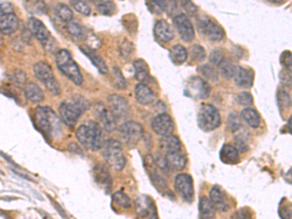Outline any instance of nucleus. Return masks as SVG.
<instances>
[{"label":"nucleus","mask_w":292,"mask_h":219,"mask_svg":"<svg viewBox=\"0 0 292 219\" xmlns=\"http://www.w3.org/2000/svg\"><path fill=\"white\" fill-rule=\"evenodd\" d=\"M33 122L36 129L49 140L58 138L62 133V121L49 107L36 108Z\"/></svg>","instance_id":"nucleus-1"},{"label":"nucleus","mask_w":292,"mask_h":219,"mask_svg":"<svg viewBox=\"0 0 292 219\" xmlns=\"http://www.w3.org/2000/svg\"><path fill=\"white\" fill-rule=\"evenodd\" d=\"M76 137L86 149L91 151L100 150L104 144L103 129L94 121L82 124L76 131Z\"/></svg>","instance_id":"nucleus-2"},{"label":"nucleus","mask_w":292,"mask_h":219,"mask_svg":"<svg viewBox=\"0 0 292 219\" xmlns=\"http://www.w3.org/2000/svg\"><path fill=\"white\" fill-rule=\"evenodd\" d=\"M90 103L81 96L74 97L71 102L62 103L59 111L61 119L68 127H74L85 111L90 109Z\"/></svg>","instance_id":"nucleus-3"},{"label":"nucleus","mask_w":292,"mask_h":219,"mask_svg":"<svg viewBox=\"0 0 292 219\" xmlns=\"http://www.w3.org/2000/svg\"><path fill=\"white\" fill-rule=\"evenodd\" d=\"M56 64L60 71L74 84L79 86L83 83L80 69L67 50L62 49L56 53Z\"/></svg>","instance_id":"nucleus-4"},{"label":"nucleus","mask_w":292,"mask_h":219,"mask_svg":"<svg viewBox=\"0 0 292 219\" xmlns=\"http://www.w3.org/2000/svg\"><path fill=\"white\" fill-rule=\"evenodd\" d=\"M102 148L106 163L113 170L117 172L122 171L125 167L126 158L121 143L115 139H107L104 142Z\"/></svg>","instance_id":"nucleus-5"},{"label":"nucleus","mask_w":292,"mask_h":219,"mask_svg":"<svg viewBox=\"0 0 292 219\" xmlns=\"http://www.w3.org/2000/svg\"><path fill=\"white\" fill-rule=\"evenodd\" d=\"M198 126L204 131H211L217 129L221 124V117L213 106L203 105L198 113Z\"/></svg>","instance_id":"nucleus-6"},{"label":"nucleus","mask_w":292,"mask_h":219,"mask_svg":"<svg viewBox=\"0 0 292 219\" xmlns=\"http://www.w3.org/2000/svg\"><path fill=\"white\" fill-rule=\"evenodd\" d=\"M33 71L36 78L42 82L53 95L59 96L61 94L60 84L55 78L53 69L50 65H48L45 62L36 63L33 66Z\"/></svg>","instance_id":"nucleus-7"},{"label":"nucleus","mask_w":292,"mask_h":219,"mask_svg":"<svg viewBox=\"0 0 292 219\" xmlns=\"http://www.w3.org/2000/svg\"><path fill=\"white\" fill-rule=\"evenodd\" d=\"M144 128L135 121H129L119 127V135L127 147H135L144 135Z\"/></svg>","instance_id":"nucleus-8"},{"label":"nucleus","mask_w":292,"mask_h":219,"mask_svg":"<svg viewBox=\"0 0 292 219\" xmlns=\"http://www.w3.org/2000/svg\"><path fill=\"white\" fill-rule=\"evenodd\" d=\"M185 96L194 100H206L210 94L209 83L202 77H190L184 88Z\"/></svg>","instance_id":"nucleus-9"},{"label":"nucleus","mask_w":292,"mask_h":219,"mask_svg":"<svg viewBox=\"0 0 292 219\" xmlns=\"http://www.w3.org/2000/svg\"><path fill=\"white\" fill-rule=\"evenodd\" d=\"M199 30L211 41H220L224 38V29L208 16H201L197 20Z\"/></svg>","instance_id":"nucleus-10"},{"label":"nucleus","mask_w":292,"mask_h":219,"mask_svg":"<svg viewBox=\"0 0 292 219\" xmlns=\"http://www.w3.org/2000/svg\"><path fill=\"white\" fill-rule=\"evenodd\" d=\"M174 187L178 195L185 202L192 203L194 200V184L191 175L180 174L174 179Z\"/></svg>","instance_id":"nucleus-11"},{"label":"nucleus","mask_w":292,"mask_h":219,"mask_svg":"<svg viewBox=\"0 0 292 219\" xmlns=\"http://www.w3.org/2000/svg\"><path fill=\"white\" fill-rule=\"evenodd\" d=\"M173 25L183 41L191 42L195 38L194 26L185 14H179L175 16L173 18Z\"/></svg>","instance_id":"nucleus-12"},{"label":"nucleus","mask_w":292,"mask_h":219,"mask_svg":"<svg viewBox=\"0 0 292 219\" xmlns=\"http://www.w3.org/2000/svg\"><path fill=\"white\" fill-rule=\"evenodd\" d=\"M137 214L144 219H157V208L154 200L147 195L139 196L136 200Z\"/></svg>","instance_id":"nucleus-13"},{"label":"nucleus","mask_w":292,"mask_h":219,"mask_svg":"<svg viewBox=\"0 0 292 219\" xmlns=\"http://www.w3.org/2000/svg\"><path fill=\"white\" fill-rule=\"evenodd\" d=\"M107 100L109 110H111L115 119H125L130 115L129 104L123 97L118 95H110Z\"/></svg>","instance_id":"nucleus-14"},{"label":"nucleus","mask_w":292,"mask_h":219,"mask_svg":"<svg viewBox=\"0 0 292 219\" xmlns=\"http://www.w3.org/2000/svg\"><path fill=\"white\" fill-rule=\"evenodd\" d=\"M151 127L154 132L162 136L170 134L174 129V125H173V121L171 117L164 112L160 113L152 120Z\"/></svg>","instance_id":"nucleus-15"},{"label":"nucleus","mask_w":292,"mask_h":219,"mask_svg":"<svg viewBox=\"0 0 292 219\" xmlns=\"http://www.w3.org/2000/svg\"><path fill=\"white\" fill-rule=\"evenodd\" d=\"M95 113L107 131H113L116 129V119L111 110L107 109L104 104L99 103L95 107Z\"/></svg>","instance_id":"nucleus-16"},{"label":"nucleus","mask_w":292,"mask_h":219,"mask_svg":"<svg viewBox=\"0 0 292 219\" xmlns=\"http://www.w3.org/2000/svg\"><path fill=\"white\" fill-rule=\"evenodd\" d=\"M27 28L30 33L38 39L42 43H46L50 38L51 34L49 29L45 26V24L36 18H29L27 22Z\"/></svg>","instance_id":"nucleus-17"},{"label":"nucleus","mask_w":292,"mask_h":219,"mask_svg":"<svg viewBox=\"0 0 292 219\" xmlns=\"http://www.w3.org/2000/svg\"><path fill=\"white\" fill-rule=\"evenodd\" d=\"M167 171H181L185 168L187 159L180 150L168 151L164 156Z\"/></svg>","instance_id":"nucleus-18"},{"label":"nucleus","mask_w":292,"mask_h":219,"mask_svg":"<svg viewBox=\"0 0 292 219\" xmlns=\"http://www.w3.org/2000/svg\"><path fill=\"white\" fill-rule=\"evenodd\" d=\"M20 22L14 13L0 15V32L5 35H11L19 28Z\"/></svg>","instance_id":"nucleus-19"},{"label":"nucleus","mask_w":292,"mask_h":219,"mask_svg":"<svg viewBox=\"0 0 292 219\" xmlns=\"http://www.w3.org/2000/svg\"><path fill=\"white\" fill-rule=\"evenodd\" d=\"M209 201L211 202L215 210L221 212H227L229 210V202L227 196L219 186L212 187V189L209 192Z\"/></svg>","instance_id":"nucleus-20"},{"label":"nucleus","mask_w":292,"mask_h":219,"mask_svg":"<svg viewBox=\"0 0 292 219\" xmlns=\"http://www.w3.org/2000/svg\"><path fill=\"white\" fill-rule=\"evenodd\" d=\"M237 86L242 88H251L253 84L254 73L251 69H246L242 66L235 68L233 77Z\"/></svg>","instance_id":"nucleus-21"},{"label":"nucleus","mask_w":292,"mask_h":219,"mask_svg":"<svg viewBox=\"0 0 292 219\" xmlns=\"http://www.w3.org/2000/svg\"><path fill=\"white\" fill-rule=\"evenodd\" d=\"M154 35L157 41L163 44L171 41L174 37L173 31L171 30L168 23L164 20H160L155 23Z\"/></svg>","instance_id":"nucleus-22"},{"label":"nucleus","mask_w":292,"mask_h":219,"mask_svg":"<svg viewBox=\"0 0 292 219\" xmlns=\"http://www.w3.org/2000/svg\"><path fill=\"white\" fill-rule=\"evenodd\" d=\"M135 94L138 103L143 106L151 105L156 99V96L152 89L146 85V83L138 84L135 90Z\"/></svg>","instance_id":"nucleus-23"},{"label":"nucleus","mask_w":292,"mask_h":219,"mask_svg":"<svg viewBox=\"0 0 292 219\" xmlns=\"http://www.w3.org/2000/svg\"><path fill=\"white\" fill-rule=\"evenodd\" d=\"M219 157L220 160L227 165H236L240 162V154L238 149L231 144H224L222 146Z\"/></svg>","instance_id":"nucleus-24"},{"label":"nucleus","mask_w":292,"mask_h":219,"mask_svg":"<svg viewBox=\"0 0 292 219\" xmlns=\"http://www.w3.org/2000/svg\"><path fill=\"white\" fill-rule=\"evenodd\" d=\"M23 93L26 100L30 103L36 104V103H40L44 100V93L41 88L36 85L35 83H32V82L27 83L24 87Z\"/></svg>","instance_id":"nucleus-25"},{"label":"nucleus","mask_w":292,"mask_h":219,"mask_svg":"<svg viewBox=\"0 0 292 219\" xmlns=\"http://www.w3.org/2000/svg\"><path fill=\"white\" fill-rule=\"evenodd\" d=\"M135 77L141 83H146L152 80L149 74V67L144 60H137L134 62Z\"/></svg>","instance_id":"nucleus-26"},{"label":"nucleus","mask_w":292,"mask_h":219,"mask_svg":"<svg viewBox=\"0 0 292 219\" xmlns=\"http://www.w3.org/2000/svg\"><path fill=\"white\" fill-rule=\"evenodd\" d=\"M81 51L91 60L93 65L98 68V70L102 74H106L108 72V67L106 66L105 61L95 52V50L89 47H81Z\"/></svg>","instance_id":"nucleus-27"},{"label":"nucleus","mask_w":292,"mask_h":219,"mask_svg":"<svg viewBox=\"0 0 292 219\" xmlns=\"http://www.w3.org/2000/svg\"><path fill=\"white\" fill-rule=\"evenodd\" d=\"M187 51L182 45H174L169 50V59L176 66L184 64L187 60Z\"/></svg>","instance_id":"nucleus-28"},{"label":"nucleus","mask_w":292,"mask_h":219,"mask_svg":"<svg viewBox=\"0 0 292 219\" xmlns=\"http://www.w3.org/2000/svg\"><path fill=\"white\" fill-rule=\"evenodd\" d=\"M94 176L95 180L105 189L110 190L111 186V177L107 170L105 169L104 166H96L94 169Z\"/></svg>","instance_id":"nucleus-29"},{"label":"nucleus","mask_w":292,"mask_h":219,"mask_svg":"<svg viewBox=\"0 0 292 219\" xmlns=\"http://www.w3.org/2000/svg\"><path fill=\"white\" fill-rule=\"evenodd\" d=\"M180 141L179 138L172 134H167L163 136L160 140V147L165 152L168 151H177L180 150Z\"/></svg>","instance_id":"nucleus-30"},{"label":"nucleus","mask_w":292,"mask_h":219,"mask_svg":"<svg viewBox=\"0 0 292 219\" xmlns=\"http://www.w3.org/2000/svg\"><path fill=\"white\" fill-rule=\"evenodd\" d=\"M199 213L201 219H212L215 216V209L208 198L202 197L199 203Z\"/></svg>","instance_id":"nucleus-31"},{"label":"nucleus","mask_w":292,"mask_h":219,"mask_svg":"<svg viewBox=\"0 0 292 219\" xmlns=\"http://www.w3.org/2000/svg\"><path fill=\"white\" fill-rule=\"evenodd\" d=\"M24 6L31 15H42L47 11V6L44 0H25Z\"/></svg>","instance_id":"nucleus-32"},{"label":"nucleus","mask_w":292,"mask_h":219,"mask_svg":"<svg viewBox=\"0 0 292 219\" xmlns=\"http://www.w3.org/2000/svg\"><path fill=\"white\" fill-rule=\"evenodd\" d=\"M241 118L251 128H257L260 124V117L257 111L252 109H246L241 112Z\"/></svg>","instance_id":"nucleus-33"},{"label":"nucleus","mask_w":292,"mask_h":219,"mask_svg":"<svg viewBox=\"0 0 292 219\" xmlns=\"http://www.w3.org/2000/svg\"><path fill=\"white\" fill-rule=\"evenodd\" d=\"M56 16L63 22H68L73 19L72 10L64 3H59L55 7Z\"/></svg>","instance_id":"nucleus-34"},{"label":"nucleus","mask_w":292,"mask_h":219,"mask_svg":"<svg viewBox=\"0 0 292 219\" xmlns=\"http://www.w3.org/2000/svg\"><path fill=\"white\" fill-rule=\"evenodd\" d=\"M97 10L104 16H112L116 12V6L112 0H99Z\"/></svg>","instance_id":"nucleus-35"},{"label":"nucleus","mask_w":292,"mask_h":219,"mask_svg":"<svg viewBox=\"0 0 292 219\" xmlns=\"http://www.w3.org/2000/svg\"><path fill=\"white\" fill-rule=\"evenodd\" d=\"M198 72L201 74L204 80H208L210 82H215L218 79V73L214 69V67L210 65H205L198 68Z\"/></svg>","instance_id":"nucleus-36"},{"label":"nucleus","mask_w":292,"mask_h":219,"mask_svg":"<svg viewBox=\"0 0 292 219\" xmlns=\"http://www.w3.org/2000/svg\"><path fill=\"white\" fill-rule=\"evenodd\" d=\"M66 30L68 31V33L76 38L77 40H81L85 37V31H84L83 27L79 24V22H73V21H70V22L66 23Z\"/></svg>","instance_id":"nucleus-37"},{"label":"nucleus","mask_w":292,"mask_h":219,"mask_svg":"<svg viewBox=\"0 0 292 219\" xmlns=\"http://www.w3.org/2000/svg\"><path fill=\"white\" fill-rule=\"evenodd\" d=\"M189 55L192 62L201 63L206 59V50L200 45H193L189 49Z\"/></svg>","instance_id":"nucleus-38"},{"label":"nucleus","mask_w":292,"mask_h":219,"mask_svg":"<svg viewBox=\"0 0 292 219\" xmlns=\"http://www.w3.org/2000/svg\"><path fill=\"white\" fill-rule=\"evenodd\" d=\"M147 4L150 11L155 15H161L166 12L167 0H148Z\"/></svg>","instance_id":"nucleus-39"},{"label":"nucleus","mask_w":292,"mask_h":219,"mask_svg":"<svg viewBox=\"0 0 292 219\" xmlns=\"http://www.w3.org/2000/svg\"><path fill=\"white\" fill-rule=\"evenodd\" d=\"M112 202L114 204H116L117 206L123 208V209H128L132 206V202H131V199L129 198L128 195H126L125 193L119 191V192H116L113 197H112Z\"/></svg>","instance_id":"nucleus-40"},{"label":"nucleus","mask_w":292,"mask_h":219,"mask_svg":"<svg viewBox=\"0 0 292 219\" xmlns=\"http://www.w3.org/2000/svg\"><path fill=\"white\" fill-rule=\"evenodd\" d=\"M112 78H113V84L114 86L120 90H124L127 87V81H126L121 70L118 67H114L112 70Z\"/></svg>","instance_id":"nucleus-41"},{"label":"nucleus","mask_w":292,"mask_h":219,"mask_svg":"<svg viewBox=\"0 0 292 219\" xmlns=\"http://www.w3.org/2000/svg\"><path fill=\"white\" fill-rule=\"evenodd\" d=\"M218 66H219L220 73L224 77H226V78H232L233 77V74H234L236 66L231 63L230 60L223 59V61L218 65Z\"/></svg>","instance_id":"nucleus-42"},{"label":"nucleus","mask_w":292,"mask_h":219,"mask_svg":"<svg viewBox=\"0 0 292 219\" xmlns=\"http://www.w3.org/2000/svg\"><path fill=\"white\" fill-rule=\"evenodd\" d=\"M71 7L83 16H89L91 14V8L83 0H70Z\"/></svg>","instance_id":"nucleus-43"},{"label":"nucleus","mask_w":292,"mask_h":219,"mask_svg":"<svg viewBox=\"0 0 292 219\" xmlns=\"http://www.w3.org/2000/svg\"><path fill=\"white\" fill-rule=\"evenodd\" d=\"M237 102L239 105L244 106V107H251L253 104V98L250 93L247 92H242L239 93L237 96Z\"/></svg>","instance_id":"nucleus-44"},{"label":"nucleus","mask_w":292,"mask_h":219,"mask_svg":"<svg viewBox=\"0 0 292 219\" xmlns=\"http://www.w3.org/2000/svg\"><path fill=\"white\" fill-rule=\"evenodd\" d=\"M228 122H229L230 129L233 132H237V131H240L241 129H243L241 121H240V118L238 117V115L236 113L230 114Z\"/></svg>","instance_id":"nucleus-45"},{"label":"nucleus","mask_w":292,"mask_h":219,"mask_svg":"<svg viewBox=\"0 0 292 219\" xmlns=\"http://www.w3.org/2000/svg\"><path fill=\"white\" fill-rule=\"evenodd\" d=\"M223 59H224V55L222 51L220 50H214L210 53L209 62L214 66H218L223 61Z\"/></svg>","instance_id":"nucleus-46"},{"label":"nucleus","mask_w":292,"mask_h":219,"mask_svg":"<svg viewBox=\"0 0 292 219\" xmlns=\"http://www.w3.org/2000/svg\"><path fill=\"white\" fill-rule=\"evenodd\" d=\"M181 4L186 10L188 15L190 16H195L198 12L197 6L192 2V0H181Z\"/></svg>","instance_id":"nucleus-47"},{"label":"nucleus","mask_w":292,"mask_h":219,"mask_svg":"<svg viewBox=\"0 0 292 219\" xmlns=\"http://www.w3.org/2000/svg\"><path fill=\"white\" fill-rule=\"evenodd\" d=\"M281 63L288 70L292 71V53L290 51L283 53L281 57Z\"/></svg>","instance_id":"nucleus-48"},{"label":"nucleus","mask_w":292,"mask_h":219,"mask_svg":"<svg viewBox=\"0 0 292 219\" xmlns=\"http://www.w3.org/2000/svg\"><path fill=\"white\" fill-rule=\"evenodd\" d=\"M133 49H134L133 44L131 43V42H129V41H127V40H124L123 43L121 45V47H120L121 55H122L124 58H126V59L129 58V57L131 56L132 52H133Z\"/></svg>","instance_id":"nucleus-49"},{"label":"nucleus","mask_w":292,"mask_h":219,"mask_svg":"<svg viewBox=\"0 0 292 219\" xmlns=\"http://www.w3.org/2000/svg\"><path fill=\"white\" fill-rule=\"evenodd\" d=\"M280 217L283 218V219H292V209H291V207L289 209V205L281 207V209H280Z\"/></svg>","instance_id":"nucleus-50"},{"label":"nucleus","mask_w":292,"mask_h":219,"mask_svg":"<svg viewBox=\"0 0 292 219\" xmlns=\"http://www.w3.org/2000/svg\"><path fill=\"white\" fill-rule=\"evenodd\" d=\"M8 13H14L13 6L8 2H1L0 3V15L1 14H8Z\"/></svg>","instance_id":"nucleus-51"},{"label":"nucleus","mask_w":292,"mask_h":219,"mask_svg":"<svg viewBox=\"0 0 292 219\" xmlns=\"http://www.w3.org/2000/svg\"><path fill=\"white\" fill-rule=\"evenodd\" d=\"M281 107H286L287 109L291 107V98L286 92H281Z\"/></svg>","instance_id":"nucleus-52"},{"label":"nucleus","mask_w":292,"mask_h":219,"mask_svg":"<svg viewBox=\"0 0 292 219\" xmlns=\"http://www.w3.org/2000/svg\"><path fill=\"white\" fill-rule=\"evenodd\" d=\"M14 80L18 83V84H22L25 82V73L22 72L21 70H18L17 72H15L14 74Z\"/></svg>","instance_id":"nucleus-53"},{"label":"nucleus","mask_w":292,"mask_h":219,"mask_svg":"<svg viewBox=\"0 0 292 219\" xmlns=\"http://www.w3.org/2000/svg\"><path fill=\"white\" fill-rule=\"evenodd\" d=\"M176 9V1L175 0H167V5H166V12L168 14L172 13Z\"/></svg>","instance_id":"nucleus-54"},{"label":"nucleus","mask_w":292,"mask_h":219,"mask_svg":"<svg viewBox=\"0 0 292 219\" xmlns=\"http://www.w3.org/2000/svg\"><path fill=\"white\" fill-rule=\"evenodd\" d=\"M269 2L274 3V4H281V3H284L285 0H268Z\"/></svg>","instance_id":"nucleus-55"},{"label":"nucleus","mask_w":292,"mask_h":219,"mask_svg":"<svg viewBox=\"0 0 292 219\" xmlns=\"http://www.w3.org/2000/svg\"><path fill=\"white\" fill-rule=\"evenodd\" d=\"M289 126H290V132H292V117L290 118V121H289Z\"/></svg>","instance_id":"nucleus-56"}]
</instances>
